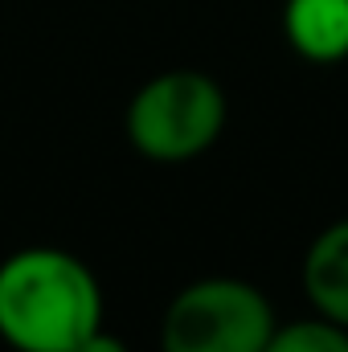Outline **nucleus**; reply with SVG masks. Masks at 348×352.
I'll list each match as a JSON object with an SVG mask.
<instances>
[{
  "label": "nucleus",
  "mask_w": 348,
  "mask_h": 352,
  "mask_svg": "<svg viewBox=\"0 0 348 352\" xmlns=\"http://www.w3.org/2000/svg\"><path fill=\"white\" fill-rule=\"evenodd\" d=\"M102 328V287L83 258L29 246L0 263V340L17 352H74Z\"/></svg>",
  "instance_id": "1"
},
{
  "label": "nucleus",
  "mask_w": 348,
  "mask_h": 352,
  "mask_svg": "<svg viewBox=\"0 0 348 352\" xmlns=\"http://www.w3.org/2000/svg\"><path fill=\"white\" fill-rule=\"evenodd\" d=\"M226 90L201 70H164L127 102V140L156 164H184L209 152L226 127Z\"/></svg>",
  "instance_id": "2"
},
{
  "label": "nucleus",
  "mask_w": 348,
  "mask_h": 352,
  "mask_svg": "<svg viewBox=\"0 0 348 352\" xmlns=\"http://www.w3.org/2000/svg\"><path fill=\"white\" fill-rule=\"evenodd\" d=\"M274 332V307L254 283L213 274L188 283L160 320L164 352H262Z\"/></svg>",
  "instance_id": "3"
},
{
  "label": "nucleus",
  "mask_w": 348,
  "mask_h": 352,
  "mask_svg": "<svg viewBox=\"0 0 348 352\" xmlns=\"http://www.w3.org/2000/svg\"><path fill=\"white\" fill-rule=\"evenodd\" d=\"M287 45L316 62L336 66L348 58V0H287L283 4Z\"/></svg>",
  "instance_id": "4"
},
{
  "label": "nucleus",
  "mask_w": 348,
  "mask_h": 352,
  "mask_svg": "<svg viewBox=\"0 0 348 352\" xmlns=\"http://www.w3.org/2000/svg\"><path fill=\"white\" fill-rule=\"evenodd\" d=\"M303 295L316 316L348 328V217L332 221L303 254Z\"/></svg>",
  "instance_id": "5"
},
{
  "label": "nucleus",
  "mask_w": 348,
  "mask_h": 352,
  "mask_svg": "<svg viewBox=\"0 0 348 352\" xmlns=\"http://www.w3.org/2000/svg\"><path fill=\"white\" fill-rule=\"evenodd\" d=\"M262 352H348V328L316 316V320H295V324H274L270 340Z\"/></svg>",
  "instance_id": "6"
},
{
  "label": "nucleus",
  "mask_w": 348,
  "mask_h": 352,
  "mask_svg": "<svg viewBox=\"0 0 348 352\" xmlns=\"http://www.w3.org/2000/svg\"><path fill=\"white\" fill-rule=\"evenodd\" d=\"M74 352H127V344H123L119 336H111V332H102V328H98V332H90Z\"/></svg>",
  "instance_id": "7"
}]
</instances>
